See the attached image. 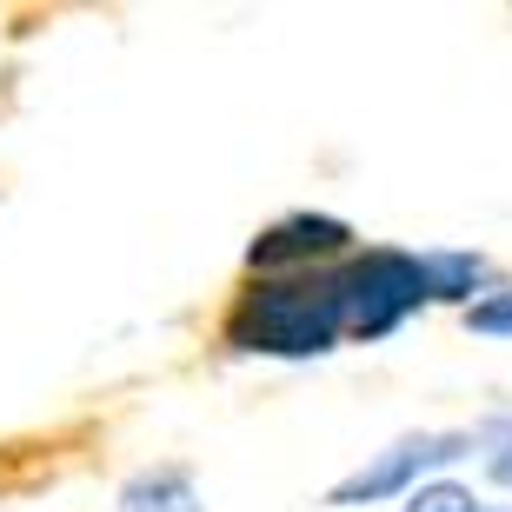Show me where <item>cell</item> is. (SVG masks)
I'll list each match as a JSON object with an SVG mask.
<instances>
[{
  "label": "cell",
  "instance_id": "cell-1",
  "mask_svg": "<svg viewBox=\"0 0 512 512\" xmlns=\"http://www.w3.org/2000/svg\"><path fill=\"white\" fill-rule=\"evenodd\" d=\"M220 340L233 353L253 360H326L346 333V293H340V266L326 273H286V280H247L240 300L227 306Z\"/></svg>",
  "mask_w": 512,
  "mask_h": 512
},
{
  "label": "cell",
  "instance_id": "cell-2",
  "mask_svg": "<svg viewBox=\"0 0 512 512\" xmlns=\"http://www.w3.org/2000/svg\"><path fill=\"white\" fill-rule=\"evenodd\" d=\"M340 293H346V333L353 340H386L419 306H439L426 253L406 247H360L340 266Z\"/></svg>",
  "mask_w": 512,
  "mask_h": 512
},
{
  "label": "cell",
  "instance_id": "cell-3",
  "mask_svg": "<svg viewBox=\"0 0 512 512\" xmlns=\"http://www.w3.org/2000/svg\"><path fill=\"white\" fill-rule=\"evenodd\" d=\"M473 433H399L386 453H373L366 466L340 473L326 486L320 506L333 512H353V506H386V499H413L419 486H433V473L459 466V459H473Z\"/></svg>",
  "mask_w": 512,
  "mask_h": 512
},
{
  "label": "cell",
  "instance_id": "cell-4",
  "mask_svg": "<svg viewBox=\"0 0 512 512\" xmlns=\"http://www.w3.org/2000/svg\"><path fill=\"white\" fill-rule=\"evenodd\" d=\"M360 253V233L346 227L340 213H280L273 227L253 233L247 247V273L253 280H286V273H326V266H346Z\"/></svg>",
  "mask_w": 512,
  "mask_h": 512
},
{
  "label": "cell",
  "instance_id": "cell-5",
  "mask_svg": "<svg viewBox=\"0 0 512 512\" xmlns=\"http://www.w3.org/2000/svg\"><path fill=\"white\" fill-rule=\"evenodd\" d=\"M114 506L120 512H207V499H200L187 466H140V473L120 479Z\"/></svg>",
  "mask_w": 512,
  "mask_h": 512
},
{
  "label": "cell",
  "instance_id": "cell-6",
  "mask_svg": "<svg viewBox=\"0 0 512 512\" xmlns=\"http://www.w3.org/2000/svg\"><path fill=\"white\" fill-rule=\"evenodd\" d=\"M426 266H433V293H439V306H466L473 300H486L493 293V260L486 253H473V247H433L426 253Z\"/></svg>",
  "mask_w": 512,
  "mask_h": 512
},
{
  "label": "cell",
  "instance_id": "cell-7",
  "mask_svg": "<svg viewBox=\"0 0 512 512\" xmlns=\"http://www.w3.org/2000/svg\"><path fill=\"white\" fill-rule=\"evenodd\" d=\"M473 446H479V473L493 479L499 493H512V406H493V413L479 419Z\"/></svg>",
  "mask_w": 512,
  "mask_h": 512
},
{
  "label": "cell",
  "instance_id": "cell-8",
  "mask_svg": "<svg viewBox=\"0 0 512 512\" xmlns=\"http://www.w3.org/2000/svg\"><path fill=\"white\" fill-rule=\"evenodd\" d=\"M459 320H466V333H479V340H512V286H493V293L473 300Z\"/></svg>",
  "mask_w": 512,
  "mask_h": 512
},
{
  "label": "cell",
  "instance_id": "cell-9",
  "mask_svg": "<svg viewBox=\"0 0 512 512\" xmlns=\"http://www.w3.org/2000/svg\"><path fill=\"white\" fill-rule=\"evenodd\" d=\"M399 512H486V506L473 499V486H459V479H433V486H419Z\"/></svg>",
  "mask_w": 512,
  "mask_h": 512
},
{
  "label": "cell",
  "instance_id": "cell-10",
  "mask_svg": "<svg viewBox=\"0 0 512 512\" xmlns=\"http://www.w3.org/2000/svg\"><path fill=\"white\" fill-rule=\"evenodd\" d=\"M486 512H512V506H486Z\"/></svg>",
  "mask_w": 512,
  "mask_h": 512
}]
</instances>
